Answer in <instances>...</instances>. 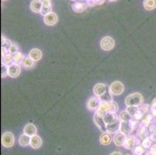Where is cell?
<instances>
[{"mask_svg":"<svg viewBox=\"0 0 156 155\" xmlns=\"http://www.w3.org/2000/svg\"><path fill=\"white\" fill-rule=\"evenodd\" d=\"M143 102V96L140 93L135 92L129 95L125 99V104L127 106H139Z\"/></svg>","mask_w":156,"mask_h":155,"instance_id":"6da1fadb","label":"cell"},{"mask_svg":"<svg viewBox=\"0 0 156 155\" xmlns=\"http://www.w3.org/2000/svg\"><path fill=\"white\" fill-rule=\"evenodd\" d=\"M115 46L114 40L111 37H104L100 41V47L104 51H110Z\"/></svg>","mask_w":156,"mask_h":155,"instance_id":"7a4b0ae2","label":"cell"},{"mask_svg":"<svg viewBox=\"0 0 156 155\" xmlns=\"http://www.w3.org/2000/svg\"><path fill=\"white\" fill-rule=\"evenodd\" d=\"M15 143V137L12 133L6 132L2 136V144L5 148H11Z\"/></svg>","mask_w":156,"mask_h":155,"instance_id":"3957f363","label":"cell"},{"mask_svg":"<svg viewBox=\"0 0 156 155\" xmlns=\"http://www.w3.org/2000/svg\"><path fill=\"white\" fill-rule=\"evenodd\" d=\"M124 85L120 81L113 82L110 87V92L113 95H120L123 92Z\"/></svg>","mask_w":156,"mask_h":155,"instance_id":"277c9868","label":"cell"},{"mask_svg":"<svg viewBox=\"0 0 156 155\" xmlns=\"http://www.w3.org/2000/svg\"><path fill=\"white\" fill-rule=\"evenodd\" d=\"M102 102V100L100 97L94 96L90 98L87 102V108L90 110H97L98 108L100 107V104Z\"/></svg>","mask_w":156,"mask_h":155,"instance_id":"5b68a950","label":"cell"},{"mask_svg":"<svg viewBox=\"0 0 156 155\" xmlns=\"http://www.w3.org/2000/svg\"><path fill=\"white\" fill-rule=\"evenodd\" d=\"M108 92V87L105 84L98 83L93 88V93L96 96L102 97Z\"/></svg>","mask_w":156,"mask_h":155,"instance_id":"8992f818","label":"cell"},{"mask_svg":"<svg viewBox=\"0 0 156 155\" xmlns=\"http://www.w3.org/2000/svg\"><path fill=\"white\" fill-rule=\"evenodd\" d=\"M21 71L20 66L17 64L13 63L9 66V71H8V75L11 78H17L20 75Z\"/></svg>","mask_w":156,"mask_h":155,"instance_id":"52a82bcc","label":"cell"},{"mask_svg":"<svg viewBox=\"0 0 156 155\" xmlns=\"http://www.w3.org/2000/svg\"><path fill=\"white\" fill-rule=\"evenodd\" d=\"M93 120L100 130H102L103 132L106 131V125L105 122L103 120V117L102 116H100V114H98L97 112H96V114L93 117Z\"/></svg>","mask_w":156,"mask_h":155,"instance_id":"ba28073f","label":"cell"},{"mask_svg":"<svg viewBox=\"0 0 156 155\" xmlns=\"http://www.w3.org/2000/svg\"><path fill=\"white\" fill-rule=\"evenodd\" d=\"M58 18L56 13L51 12L44 16V21L46 25L53 26L58 22Z\"/></svg>","mask_w":156,"mask_h":155,"instance_id":"9c48e42d","label":"cell"},{"mask_svg":"<svg viewBox=\"0 0 156 155\" xmlns=\"http://www.w3.org/2000/svg\"><path fill=\"white\" fill-rule=\"evenodd\" d=\"M120 121H121V120H120ZM133 127L134 126L131 121H127V122H125V121H121V122H120V132L123 133H125V134L130 133L133 130Z\"/></svg>","mask_w":156,"mask_h":155,"instance_id":"30bf717a","label":"cell"},{"mask_svg":"<svg viewBox=\"0 0 156 155\" xmlns=\"http://www.w3.org/2000/svg\"><path fill=\"white\" fill-rule=\"evenodd\" d=\"M126 134L122 132L117 133L115 135V137L113 138V142L117 147H120L122 145L124 144V142L126 140Z\"/></svg>","mask_w":156,"mask_h":155,"instance_id":"8fae6325","label":"cell"},{"mask_svg":"<svg viewBox=\"0 0 156 155\" xmlns=\"http://www.w3.org/2000/svg\"><path fill=\"white\" fill-rule=\"evenodd\" d=\"M103 120H104V122H105L106 125L107 126V125H110L113 123H114L115 121L118 120V118L116 116L115 112H107L106 114H105L103 116Z\"/></svg>","mask_w":156,"mask_h":155,"instance_id":"7c38bea8","label":"cell"},{"mask_svg":"<svg viewBox=\"0 0 156 155\" xmlns=\"http://www.w3.org/2000/svg\"><path fill=\"white\" fill-rule=\"evenodd\" d=\"M41 2H42V9L41 11V13L43 16H46L47 14L51 13V0H41Z\"/></svg>","mask_w":156,"mask_h":155,"instance_id":"4fadbf2b","label":"cell"},{"mask_svg":"<svg viewBox=\"0 0 156 155\" xmlns=\"http://www.w3.org/2000/svg\"><path fill=\"white\" fill-rule=\"evenodd\" d=\"M24 133L26 135H28L29 137H33L34 135H36L37 133V128L32 123H28L27 125H26L24 127V130H23Z\"/></svg>","mask_w":156,"mask_h":155,"instance_id":"5bb4252c","label":"cell"},{"mask_svg":"<svg viewBox=\"0 0 156 155\" xmlns=\"http://www.w3.org/2000/svg\"><path fill=\"white\" fill-rule=\"evenodd\" d=\"M120 120L118 119L117 121L111 124L106 126V131L108 133H117L120 130Z\"/></svg>","mask_w":156,"mask_h":155,"instance_id":"9a60e30c","label":"cell"},{"mask_svg":"<svg viewBox=\"0 0 156 155\" xmlns=\"http://www.w3.org/2000/svg\"><path fill=\"white\" fill-rule=\"evenodd\" d=\"M29 57L31 58L33 61H37L39 60H41L42 58V52L41 50H39L37 48H33V50H31L29 53Z\"/></svg>","mask_w":156,"mask_h":155,"instance_id":"2e32d148","label":"cell"},{"mask_svg":"<svg viewBox=\"0 0 156 155\" xmlns=\"http://www.w3.org/2000/svg\"><path fill=\"white\" fill-rule=\"evenodd\" d=\"M41 144H42V140L39 136L34 135L33 137H31V146L32 148L34 149H37V148H41Z\"/></svg>","mask_w":156,"mask_h":155,"instance_id":"e0dca14e","label":"cell"},{"mask_svg":"<svg viewBox=\"0 0 156 155\" xmlns=\"http://www.w3.org/2000/svg\"><path fill=\"white\" fill-rule=\"evenodd\" d=\"M31 10L34 13H39L42 9V2L41 0H33L31 4Z\"/></svg>","mask_w":156,"mask_h":155,"instance_id":"ac0fdd59","label":"cell"},{"mask_svg":"<svg viewBox=\"0 0 156 155\" xmlns=\"http://www.w3.org/2000/svg\"><path fill=\"white\" fill-rule=\"evenodd\" d=\"M112 141V137L109 133L104 132L100 136V143L102 145H109Z\"/></svg>","mask_w":156,"mask_h":155,"instance_id":"d6986e66","label":"cell"},{"mask_svg":"<svg viewBox=\"0 0 156 155\" xmlns=\"http://www.w3.org/2000/svg\"><path fill=\"white\" fill-rule=\"evenodd\" d=\"M31 137H29L28 135L23 134L21 135L19 139V143L22 146V147H26L27 145L31 144Z\"/></svg>","mask_w":156,"mask_h":155,"instance_id":"ffe728a7","label":"cell"},{"mask_svg":"<svg viewBox=\"0 0 156 155\" xmlns=\"http://www.w3.org/2000/svg\"><path fill=\"white\" fill-rule=\"evenodd\" d=\"M144 7L147 10H152L156 7V0H144Z\"/></svg>","mask_w":156,"mask_h":155,"instance_id":"44dd1931","label":"cell"},{"mask_svg":"<svg viewBox=\"0 0 156 155\" xmlns=\"http://www.w3.org/2000/svg\"><path fill=\"white\" fill-rule=\"evenodd\" d=\"M135 144V138L134 137H128L126 138L125 142H124V147L127 149H132L133 147Z\"/></svg>","mask_w":156,"mask_h":155,"instance_id":"7402d4cb","label":"cell"},{"mask_svg":"<svg viewBox=\"0 0 156 155\" xmlns=\"http://www.w3.org/2000/svg\"><path fill=\"white\" fill-rule=\"evenodd\" d=\"M23 65L25 68L30 69L34 66V61H33L30 57H26V58H24Z\"/></svg>","mask_w":156,"mask_h":155,"instance_id":"603a6c76","label":"cell"},{"mask_svg":"<svg viewBox=\"0 0 156 155\" xmlns=\"http://www.w3.org/2000/svg\"><path fill=\"white\" fill-rule=\"evenodd\" d=\"M23 60H24V57H23V53L20 52V51L13 55V61H14V63L17 64H23Z\"/></svg>","mask_w":156,"mask_h":155,"instance_id":"cb8c5ba5","label":"cell"},{"mask_svg":"<svg viewBox=\"0 0 156 155\" xmlns=\"http://www.w3.org/2000/svg\"><path fill=\"white\" fill-rule=\"evenodd\" d=\"M132 118L133 116H131V115L128 113V111H123V112H121L120 115V120L121 121H131L132 120Z\"/></svg>","mask_w":156,"mask_h":155,"instance_id":"d4e9b609","label":"cell"},{"mask_svg":"<svg viewBox=\"0 0 156 155\" xmlns=\"http://www.w3.org/2000/svg\"><path fill=\"white\" fill-rule=\"evenodd\" d=\"M2 61H3V64H6L8 66H9L10 64L14 63V61H13V56L11 55V54H8V55H5V56L3 57Z\"/></svg>","mask_w":156,"mask_h":155,"instance_id":"484cf974","label":"cell"},{"mask_svg":"<svg viewBox=\"0 0 156 155\" xmlns=\"http://www.w3.org/2000/svg\"><path fill=\"white\" fill-rule=\"evenodd\" d=\"M72 8H73V9H74L75 12H82V11L85 10V5L81 3H76L75 4L72 5Z\"/></svg>","mask_w":156,"mask_h":155,"instance_id":"4316f807","label":"cell"},{"mask_svg":"<svg viewBox=\"0 0 156 155\" xmlns=\"http://www.w3.org/2000/svg\"><path fill=\"white\" fill-rule=\"evenodd\" d=\"M11 45H12V43H10V41L4 37H2V48H4L9 51V47Z\"/></svg>","mask_w":156,"mask_h":155,"instance_id":"83f0119b","label":"cell"},{"mask_svg":"<svg viewBox=\"0 0 156 155\" xmlns=\"http://www.w3.org/2000/svg\"><path fill=\"white\" fill-rule=\"evenodd\" d=\"M127 111L128 112V113L131 115V116H134L135 113L138 111V106H128Z\"/></svg>","mask_w":156,"mask_h":155,"instance_id":"f1b7e54d","label":"cell"},{"mask_svg":"<svg viewBox=\"0 0 156 155\" xmlns=\"http://www.w3.org/2000/svg\"><path fill=\"white\" fill-rule=\"evenodd\" d=\"M8 71H9V66L2 63V78H5L6 75H8Z\"/></svg>","mask_w":156,"mask_h":155,"instance_id":"f546056e","label":"cell"},{"mask_svg":"<svg viewBox=\"0 0 156 155\" xmlns=\"http://www.w3.org/2000/svg\"><path fill=\"white\" fill-rule=\"evenodd\" d=\"M17 52H19V47H17V45L12 43V45H11L10 47H9V54L13 56V55L16 54Z\"/></svg>","mask_w":156,"mask_h":155,"instance_id":"4dcf8cb0","label":"cell"},{"mask_svg":"<svg viewBox=\"0 0 156 155\" xmlns=\"http://www.w3.org/2000/svg\"><path fill=\"white\" fill-rule=\"evenodd\" d=\"M143 112H141V110L140 109H138V111L135 113V115L134 116V117L135 118V120H141V118L142 116H143Z\"/></svg>","mask_w":156,"mask_h":155,"instance_id":"1f68e13d","label":"cell"},{"mask_svg":"<svg viewBox=\"0 0 156 155\" xmlns=\"http://www.w3.org/2000/svg\"><path fill=\"white\" fill-rule=\"evenodd\" d=\"M134 152H135L136 154H138V155H141L143 154L144 152V149L141 147H137V148H135V150H134Z\"/></svg>","mask_w":156,"mask_h":155,"instance_id":"d6a6232c","label":"cell"},{"mask_svg":"<svg viewBox=\"0 0 156 155\" xmlns=\"http://www.w3.org/2000/svg\"><path fill=\"white\" fill-rule=\"evenodd\" d=\"M143 146L145 148H149V147L151 146V140H149V138H147V139H145V140H144L143 141Z\"/></svg>","mask_w":156,"mask_h":155,"instance_id":"836d02e7","label":"cell"},{"mask_svg":"<svg viewBox=\"0 0 156 155\" xmlns=\"http://www.w3.org/2000/svg\"><path fill=\"white\" fill-rule=\"evenodd\" d=\"M151 112H152V114L154 116L156 115V105H152V106H151Z\"/></svg>","mask_w":156,"mask_h":155,"instance_id":"e575fe53","label":"cell"},{"mask_svg":"<svg viewBox=\"0 0 156 155\" xmlns=\"http://www.w3.org/2000/svg\"><path fill=\"white\" fill-rule=\"evenodd\" d=\"M110 155H122V154L120 152H113V153H112Z\"/></svg>","mask_w":156,"mask_h":155,"instance_id":"d590c367","label":"cell"},{"mask_svg":"<svg viewBox=\"0 0 156 155\" xmlns=\"http://www.w3.org/2000/svg\"><path fill=\"white\" fill-rule=\"evenodd\" d=\"M110 1H114V0H110Z\"/></svg>","mask_w":156,"mask_h":155,"instance_id":"8d00e7d4","label":"cell"},{"mask_svg":"<svg viewBox=\"0 0 156 155\" xmlns=\"http://www.w3.org/2000/svg\"><path fill=\"white\" fill-rule=\"evenodd\" d=\"M3 1H5V0H3Z\"/></svg>","mask_w":156,"mask_h":155,"instance_id":"74e56055","label":"cell"}]
</instances>
